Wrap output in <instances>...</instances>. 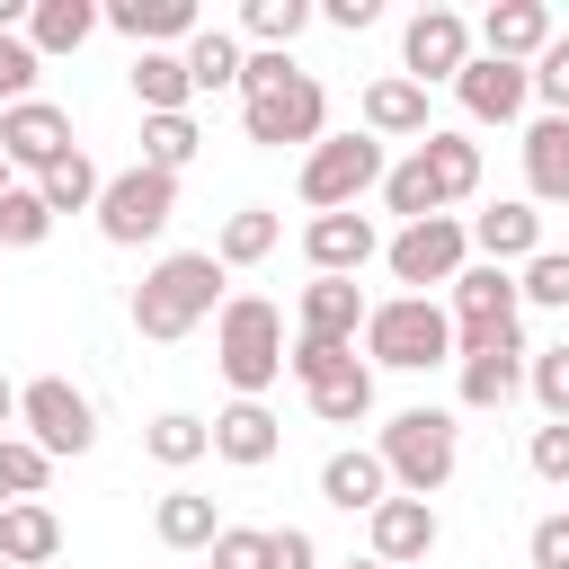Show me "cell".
Listing matches in <instances>:
<instances>
[{"mask_svg": "<svg viewBox=\"0 0 569 569\" xmlns=\"http://www.w3.org/2000/svg\"><path fill=\"white\" fill-rule=\"evenodd\" d=\"M116 36H133V53H178L204 18H196V0H107L98 9Z\"/></svg>", "mask_w": 569, "mask_h": 569, "instance_id": "17", "label": "cell"}, {"mask_svg": "<svg viewBox=\"0 0 569 569\" xmlns=\"http://www.w3.org/2000/svg\"><path fill=\"white\" fill-rule=\"evenodd\" d=\"M516 311H525V302H516V276H507V267H489V258L462 267V276H453V311H445V320H453V356L516 347V338H525Z\"/></svg>", "mask_w": 569, "mask_h": 569, "instance_id": "6", "label": "cell"}, {"mask_svg": "<svg viewBox=\"0 0 569 569\" xmlns=\"http://www.w3.org/2000/svg\"><path fill=\"white\" fill-rule=\"evenodd\" d=\"M18 427H27V445H36L44 462H71V453L98 445V409H89V391L62 382V373L18 382Z\"/></svg>", "mask_w": 569, "mask_h": 569, "instance_id": "7", "label": "cell"}, {"mask_svg": "<svg viewBox=\"0 0 569 569\" xmlns=\"http://www.w3.org/2000/svg\"><path fill=\"white\" fill-rule=\"evenodd\" d=\"M418 160H427V178H436V204H462V196L480 187V142H471V133H427Z\"/></svg>", "mask_w": 569, "mask_h": 569, "instance_id": "29", "label": "cell"}, {"mask_svg": "<svg viewBox=\"0 0 569 569\" xmlns=\"http://www.w3.org/2000/svg\"><path fill=\"white\" fill-rule=\"evenodd\" d=\"M347 569H382V560H347Z\"/></svg>", "mask_w": 569, "mask_h": 569, "instance_id": "51", "label": "cell"}, {"mask_svg": "<svg viewBox=\"0 0 569 569\" xmlns=\"http://www.w3.org/2000/svg\"><path fill=\"white\" fill-rule=\"evenodd\" d=\"M44 480H53V462H44L27 436H0V507H18V498H44Z\"/></svg>", "mask_w": 569, "mask_h": 569, "instance_id": "40", "label": "cell"}, {"mask_svg": "<svg viewBox=\"0 0 569 569\" xmlns=\"http://www.w3.org/2000/svg\"><path fill=\"white\" fill-rule=\"evenodd\" d=\"M525 80H533V98H542L551 116H569V36H551V44L533 53V71H525Z\"/></svg>", "mask_w": 569, "mask_h": 569, "instance_id": "42", "label": "cell"}, {"mask_svg": "<svg viewBox=\"0 0 569 569\" xmlns=\"http://www.w3.org/2000/svg\"><path fill=\"white\" fill-rule=\"evenodd\" d=\"M382 267L409 284V293H427V284H453L462 267H471V231L453 222V213H427V222H400L391 240H382Z\"/></svg>", "mask_w": 569, "mask_h": 569, "instance_id": "10", "label": "cell"}, {"mask_svg": "<svg viewBox=\"0 0 569 569\" xmlns=\"http://www.w3.org/2000/svg\"><path fill=\"white\" fill-rule=\"evenodd\" d=\"M525 187H533V204H569V116L525 124Z\"/></svg>", "mask_w": 569, "mask_h": 569, "instance_id": "23", "label": "cell"}, {"mask_svg": "<svg viewBox=\"0 0 569 569\" xmlns=\"http://www.w3.org/2000/svg\"><path fill=\"white\" fill-rule=\"evenodd\" d=\"M320 18H329V27H347V36H356V27H373V18H382V0H329V9H320Z\"/></svg>", "mask_w": 569, "mask_h": 569, "instance_id": "48", "label": "cell"}, {"mask_svg": "<svg viewBox=\"0 0 569 569\" xmlns=\"http://www.w3.org/2000/svg\"><path fill=\"white\" fill-rule=\"evenodd\" d=\"M365 187H382V142L373 133H320L302 151V204L311 213H347Z\"/></svg>", "mask_w": 569, "mask_h": 569, "instance_id": "8", "label": "cell"}, {"mask_svg": "<svg viewBox=\"0 0 569 569\" xmlns=\"http://www.w3.org/2000/svg\"><path fill=\"white\" fill-rule=\"evenodd\" d=\"M551 36H560V27H551V9H542V0H498V9L471 27V44H480L489 62H525V71H533V53H542Z\"/></svg>", "mask_w": 569, "mask_h": 569, "instance_id": "18", "label": "cell"}, {"mask_svg": "<svg viewBox=\"0 0 569 569\" xmlns=\"http://www.w3.org/2000/svg\"><path fill=\"white\" fill-rule=\"evenodd\" d=\"M62 151H71V116H62L53 98H18V107H0V160H9V169H36V178H44Z\"/></svg>", "mask_w": 569, "mask_h": 569, "instance_id": "12", "label": "cell"}, {"mask_svg": "<svg viewBox=\"0 0 569 569\" xmlns=\"http://www.w3.org/2000/svg\"><path fill=\"white\" fill-rule=\"evenodd\" d=\"M525 391L542 400L551 427H569V347H533V356H525Z\"/></svg>", "mask_w": 569, "mask_h": 569, "instance_id": "39", "label": "cell"}, {"mask_svg": "<svg viewBox=\"0 0 569 569\" xmlns=\"http://www.w3.org/2000/svg\"><path fill=\"white\" fill-rule=\"evenodd\" d=\"M365 356L391 365V373L453 365V320H445V302H427V293H391V302H373V311H365Z\"/></svg>", "mask_w": 569, "mask_h": 569, "instance_id": "4", "label": "cell"}, {"mask_svg": "<svg viewBox=\"0 0 569 569\" xmlns=\"http://www.w3.org/2000/svg\"><path fill=\"white\" fill-rule=\"evenodd\" d=\"M276 240H284V222L267 213V204H240V213H222V231H213V267L231 276V267H258V258H276Z\"/></svg>", "mask_w": 569, "mask_h": 569, "instance_id": "27", "label": "cell"}, {"mask_svg": "<svg viewBox=\"0 0 569 569\" xmlns=\"http://www.w3.org/2000/svg\"><path fill=\"white\" fill-rule=\"evenodd\" d=\"M525 462H533V480H551V489H569V427H533V445H525Z\"/></svg>", "mask_w": 569, "mask_h": 569, "instance_id": "44", "label": "cell"}, {"mask_svg": "<svg viewBox=\"0 0 569 569\" xmlns=\"http://www.w3.org/2000/svg\"><path fill=\"white\" fill-rule=\"evenodd\" d=\"M98 187H107V178H98V160H89L80 142H71V151H62V160H53L44 178H36L44 213H98Z\"/></svg>", "mask_w": 569, "mask_h": 569, "instance_id": "30", "label": "cell"}, {"mask_svg": "<svg viewBox=\"0 0 569 569\" xmlns=\"http://www.w3.org/2000/svg\"><path fill=\"white\" fill-rule=\"evenodd\" d=\"M222 311V267H213V249H169V258H151L142 267V284H133V329L142 338H187L196 320H213Z\"/></svg>", "mask_w": 569, "mask_h": 569, "instance_id": "2", "label": "cell"}, {"mask_svg": "<svg viewBox=\"0 0 569 569\" xmlns=\"http://www.w3.org/2000/svg\"><path fill=\"white\" fill-rule=\"evenodd\" d=\"M382 204H391L400 222H427V213H445V204H436V178H427V160H418V151H409L400 169H382Z\"/></svg>", "mask_w": 569, "mask_h": 569, "instance_id": "37", "label": "cell"}, {"mask_svg": "<svg viewBox=\"0 0 569 569\" xmlns=\"http://www.w3.org/2000/svg\"><path fill=\"white\" fill-rule=\"evenodd\" d=\"M240 124H249V142H267V151H284V142H320L329 133V89L293 62V53H249L240 62Z\"/></svg>", "mask_w": 569, "mask_h": 569, "instance_id": "1", "label": "cell"}, {"mask_svg": "<svg viewBox=\"0 0 569 569\" xmlns=\"http://www.w3.org/2000/svg\"><path fill=\"white\" fill-rule=\"evenodd\" d=\"M462 231H471V249H480L489 267H525V258L542 249V213H533L525 196H498V204H489V213H471Z\"/></svg>", "mask_w": 569, "mask_h": 569, "instance_id": "19", "label": "cell"}, {"mask_svg": "<svg viewBox=\"0 0 569 569\" xmlns=\"http://www.w3.org/2000/svg\"><path fill=\"white\" fill-rule=\"evenodd\" d=\"M320 498H329V507H347V516H373V507L391 498L382 453H373V445H338V453L320 462Z\"/></svg>", "mask_w": 569, "mask_h": 569, "instance_id": "20", "label": "cell"}, {"mask_svg": "<svg viewBox=\"0 0 569 569\" xmlns=\"http://www.w3.org/2000/svg\"><path fill=\"white\" fill-rule=\"evenodd\" d=\"M267 569H320V542H311L302 525H276V533H267Z\"/></svg>", "mask_w": 569, "mask_h": 569, "instance_id": "47", "label": "cell"}, {"mask_svg": "<svg viewBox=\"0 0 569 569\" xmlns=\"http://www.w3.org/2000/svg\"><path fill=\"white\" fill-rule=\"evenodd\" d=\"M365 293H356V276H311L302 284V302H293V338H320V347H356V329H365Z\"/></svg>", "mask_w": 569, "mask_h": 569, "instance_id": "14", "label": "cell"}, {"mask_svg": "<svg viewBox=\"0 0 569 569\" xmlns=\"http://www.w3.org/2000/svg\"><path fill=\"white\" fill-rule=\"evenodd\" d=\"M213 365H222V382H231L240 400H258V391L284 373V311H276L267 293H231V302L213 311Z\"/></svg>", "mask_w": 569, "mask_h": 569, "instance_id": "3", "label": "cell"}, {"mask_svg": "<svg viewBox=\"0 0 569 569\" xmlns=\"http://www.w3.org/2000/svg\"><path fill=\"white\" fill-rule=\"evenodd\" d=\"M0 427H18V382L0 373Z\"/></svg>", "mask_w": 569, "mask_h": 569, "instance_id": "49", "label": "cell"}, {"mask_svg": "<svg viewBox=\"0 0 569 569\" xmlns=\"http://www.w3.org/2000/svg\"><path fill=\"white\" fill-rule=\"evenodd\" d=\"M276 445H284V427H276L267 400H231V409H213V453H222V462L258 471V462H276Z\"/></svg>", "mask_w": 569, "mask_h": 569, "instance_id": "21", "label": "cell"}, {"mask_svg": "<svg viewBox=\"0 0 569 569\" xmlns=\"http://www.w3.org/2000/svg\"><path fill=\"white\" fill-rule=\"evenodd\" d=\"M169 213H178V178H160V169H116L107 187H98V231L116 240V249H142V240H160L169 231Z\"/></svg>", "mask_w": 569, "mask_h": 569, "instance_id": "9", "label": "cell"}, {"mask_svg": "<svg viewBox=\"0 0 569 569\" xmlns=\"http://www.w3.org/2000/svg\"><path fill=\"white\" fill-rule=\"evenodd\" d=\"M53 551H62V516H53L44 498L0 507V560H9V569H36V560H53Z\"/></svg>", "mask_w": 569, "mask_h": 569, "instance_id": "24", "label": "cell"}, {"mask_svg": "<svg viewBox=\"0 0 569 569\" xmlns=\"http://www.w3.org/2000/svg\"><path fill=\"white\" fill-rule=\"evenodd\" d=\"M525 356H533L525 338H516V347H480V356H453V365H462V409H507V400L525 391Z\"/></svg>", "mask_w": 569, "mask_h": 569, "instance_id": "22", "label": "cell"}, {"mask_svg": "<svg viewBox=\"0 0 569 569\" xmlns=\"http://www.w3.org/2000/svg\"><path fill=\"white\" fill-rule=\"evenodd\" d=\"M373 453H382V471H391L400 498H436V489L453 480V462H462V427H453L445 409H400Z\"/></svg>", "mask_w": 569, "mask_h": 569, "instance_id": "5", "label": "cell"}, {"mask_svg": "<svg viewBox=\"0 0 569 569\" xmlns=\"http://www.w3.org/2000/svg\"><path fill=\"white\" fill-rule=\"evenodd\" d=\"M44 231H53L44 196H36V187H9V196H0V249H36Z\"/></svg>", "mask_w": 569, "mask_h": 569, "instance_id": "41", "label": "cell"}, {"mask_svg": "<svg viewBox=\"0 0 569 569\" xmlns=\"http://www.w3.org/2000/svg\"><path fill=\"white\" fill-rule=\"evenodd\" d=\"M213 569H267V533L258 525H222L213 533Z\"/></svg>", "mask_w": 569, "mask_h": 569, "instance_id": "45", "label": "cell"}, {"mask_svg": "<svg viewBox=\"0 0 569 569\" xmlns=\"http://www.w3.org/2000/svg\"><path fill=\"white\" fill-rule=\"evenodd\" d=\"M204 151V133H196V116H142V169H160V178H178L187 160Z\"/></svg>", "mask_w": 569, "mask_h": 569, "instance_id": "35", "label": "cell"}, {"mask_svg": "<svg viewBox=\"0 0 569 569\" xmlns=\"http://www.w3.org/2000/svg\"><path fill=\"white\" fill-rule=\"evenodd\" d=\"M516 302H533V311H569V249H533L525 276H516Z\"/></svg>", "mask_w": 569, "mask_h": 569, "instance_id": "38", "label": "cell"}, {"mask_svg": "<svg viewBox=\"0 0 569 569\" xmlns=\"http://www.w3.org/2000/svg\"><path fill=\"white\" fill-rule=\"evenodd\" d=\"M471 62V18L462 9H418L409 18V36H400V80H453Z\"/></svg>", "mask_w": 569, "mask_h": 569, "instance_id": "11", "label": "cell"}, {"mask_svg": "<svg viewBox=\"0 0 569 569\" xmlns=\"http://www.w3.org/2000/svg\"><path fill=\"white\" fill-rule=\"evenodd\" d=\"M525 551H533V569H569V507H551V516L525 533Z\"/></svg>", "mask_w": 569, "mask_h": 569, "instance_id": "46", "label": "cell"}, {"mask_svg": "<svg viewBox=\"0 0 569 569\" xmlns=\"http://www.w3.org/2000/svg\"><path fill=\"white\" fill-rule=\"evenodd\" d=\"M178 62H187V80L196 89H240V36H222V27H196L187 44H178Z\"/></svg>", "mask_w": 569, "mask_h": 569, "instance_id": "32", "label": "cell"}, {"mask_svg": "<svg viewBox=\"0 0 569 569\" xmlns=\"http://www.w3.org/2000/svg\"><path fill=\"white\" fill-rule=\"evenodd\" d=\"M151 533H160L169 551H213L222 516H213V498H204V489H169V498L151 507Z\"/></svg>", "mask_w": 569, "mask_h": 569, "instance_id": "28", "label": "cell"}, {"mask_svg": "<svg viewBox=\"0 0 569 569\" xmlns=\"http://www.w3.org/2000/svg\"><path fill=\"white\" fill-rule=\"evenodd\" d=\"M453 98H462L471 124H516L525 98H533V80H525V62H489V53H471V62L453 71Z\"/></svg>", "mask_w": 569, "mask_h": 569, "instance_id": "13", "label": "cell"}, {"mask_svg": "<svg viewBox=\"0 0 569 569\" xmlns=\"http://www.w3.org/2000/svg\"><path fill=\"white\" fill-rule=\"evenodd\" d=\"M9 187H18V178H9V160H0V196H9Z\"/></svg>", "mask_w": 569, "mask_h": 569, "instance_id": "50", "label": "cell"}, {"mask_svg": "<svg viewBox=\"0 0 569 569\" xmlns=\"http://www.w3.org/2000/svg\"><path fill=\"white\" fill-rule=\"evenodd\" d=\"M302 258H311V276H356L365 258H382V231H373V213H311V231H302Z\"/></svg>", "mask_w": 569, "mask_h": 569, "instance_id": "16", "label": "cell"}, {"mask_svg": "<svg viewBox=\"0 0 569 569\" xmlns=\"http://www.w3.org/2000/svg\"><path fill=\"white\" fill-rule=\"evenodd\" d=\"M133 98H142V116H187L196 80H187L178 53H133Z\"/></svg>", "mask_w": 569, "mask_h": 569, "instance_id": "33", "label": "cell"}, {"mask_svg": "<svg viewBox=\"0 0 569 569\" xmlns=\"http://www.w3.org/2000/svg\"><path fill=\"white\" fill-rule=\"evenodd\" d=\"M302 27H311V0H249V9H240V36H249L258 53H284Z\"/></svg>", "mask_w": 569, "mask_h": 569, "instance_id": "36", "label": "cell"}, {"mask_svg": "<svg viewBox=\"0 0 569 569\" xmlns=\"http://www.w3.org/2000/svg\"><path fill=\"white\" fill-rule=\"evenodd\" d=\"M311 418H329V427L373 418V365H365V356H347L329 382H311Z\"/></svg>", "mask_w": 569, "mask_h": 569, "instance_id": "31", "label": "cell"}, {"mask_svg": "<svg viewBox=\"0 0 569 569\" xmlns=\"http://www.w3.org/2000/svg\"><path fill=\"white\" fill-rule=\"evenodd\" d=\"M365 533H373V560H382V569H409V560H427V551L445 542L436 507H427V498H400V489L365 516Z\"/></svg>", "mask_w": 569, "mask_h": 569, "instance_id": "15", "label": "cell"}, {"mask_svg": "<svg viewBox=\"0 0 569 569\" xmlns=\"http://www.w3.org/2000/svg\"><path fill=\"white\" fill-rule=\"evenodd\" d=\"M142 453H151V462H169V471H187V462H204V453H213V427H204V418H187V409H160V418L142 427Z\"/></svg>", "mask_w": 569, "mask_h": 569, "instance_id": "34", "label": "cell"}, {"mask_svg": "<svg viewBox=\"0 0 569 569\" xmlns=\"http://www.w3.org/2000/svg\"><path fill=\"white\" fill-rule=\"evenodd\" d=\"M0 569H9V560H0Z\"/></svg>", "mask_w": 569, "mask_h": 569, "instance_id": "52", "label": "cell"}, {"mask_svg": "<svg viewBox=\"0 0 569 569\" xmlns=\"http://www.w3.org/2000/svg\"><path fill=\"white\" fill-rule=\"evenodd\" d=\"M89 36H98V0H36V9H27L36 62H44V53H80Z\"/></svg>", "mask_w": 569, "mask_h": 569, "instance_id": "26", "label": "cell"}, {"mask_svg": "<svg viewBox=\"0 0 569 569\" xmlns=\"http://www.w3.org/2000/svg\"><path fill=\"white\" fill-rule=\"evenodd\" d=\"M365 133H373V142H391V133H418V142H427V133H436V124H427V89L400 80V71L373 80V89H365Z\"/></svg>", "mask_w": 569, "mask_h": 569, "instance_id": "25", "label": "cell"}, {"mask_svg": "<svg viewBox=\"0 0 569 569\" xmlns=\"http://www.w3.org/2000/svg\"><path fill=\"white\" fill-rule=\"evenodd\" d=\"M36 44L27 36H0V107H18V98H36Z\"/></svg>", "mask_w": 569, "mask_h": 569, "instance_id": "43", "label": "cell"}]
</instances>
